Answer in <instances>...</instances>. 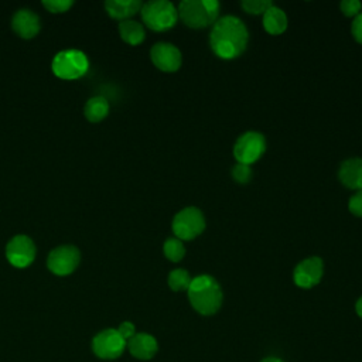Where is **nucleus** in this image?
Wrapping results in <instances>:
<instances>
[{"label": "nucleus", "instance_id": "2eb2a0df", "mask_svg": "<svg viewBox=\"0 0 362 362\" xmlns=\"http://www.w3.org/2000/svg\"><path fill=\"white\" fill-rule=\"evenodd\" d=\"M338 178L349 189H362V158L351 157L344 160L338 170Z\"/></svg>", "mask_w": 362, "mask_h": 362}, {"label": "nucleus", "instance_id": "4be33fe9", "mask_svg": "<svg viewBox=\"0 0 362 362\" xmlns=\"http://www.w3.org/2000/svg\"><path fill=\"white\" fill-rule=\"evenodd\" d=\"M273 6L272 0H243L240 1V7L249 14H264L267 8Z\"/></svg>", "mask_w": 362, "mask_h": 362}, {"label": "nucleus", "instance_id": "aec40b11", "mask_svg": "<svg viewBox=\"0 0 362 362\" xmlns=\"http://www.w3.org/2000/svg\"><path fill=\"white\" fill-rule=\"evenodd\" d=\"M191 280H192V277L188 273V270L181 269V267L173 269L167 279L168 286L173 291H187L191 284Z\"/></svg>", "mask_w": 362, "mask_h": 362}, {"label": "nucleus", "instance_id": "f257e3e1", "mask_svg": "<svg viewBox=\"0 0 362 362\" xmlns=\"http://www.w3.org/2000/svg\"><path fill=\"white\" fill-rule=\"evenodd\" d=\"M249 31L236 16L219 17L211 28L209 45L214 54L222 59L238 58L247 47Z\"/></svg>", "mask_w": 362, "mask_h": 362}, {"label": "nucleus", "instance_id": "f8f14e48", "mask_svg": "<svg viewBox=\"0 0 362 362\" xmlns=\"http://www.w3.org/2000/svg\"><path fill=\"white\" fill-rule=\"evenodd\" d=\"M324 274V263L318 256H310L301 260L293 270V280L301 288H311L320 283Z\"/></svg>", "mask_w": 362, "mask_h": 362}, {"label": "nucleus", "instance_id": "bb28decb", "mask_svg": "<svg viewBox=\"0 0 362 362\" xmlns=\"http://www.w3.org/2000/svg\"><path fill=\"white\" fill-rule=\"evenodd\" d=\"M351 34L355 38V41L362 44V11L354 17L351 24Z\"/></svg>", "mask_w": 362, "mask_h": 362}, {"label": "nucleus", "instance_id": "ddd939ff", "mask_svg": "<svg viewBox=\"0 0 362 362\" xmlns=\"http://www.w3.org/2000/svg\"><path fill=\"white\" fill-rule=\"evenodd\" d=\"M11 27L18 37L24 40L34 38L40 31V17L28 8H20L11 18Z\"/></svg>", "mask_w": 362, "mask_h": 362}, {"label": "nucleus", "instance_id": "c756f323", "mask_svg": "<svg viewBox=\"0 0 362 362\" xmlns=\"http://www.w3.org/2000/svg\"><path fill=\"white\" fill-rule=\"evenodd\" d=\"M260 362H284L283 359L277 358V356H266L264 359H262Z\"/></svg>", "mask_w": 362, "mask_h": 362}, {"label": "nucleus", "instance_id": "a878e982", "mask_svg": "<svg viewBox=\"0 0 362 362\" xmlns=\"http://www.w3.org/2000/svg\"><path fill=\"white\" fill-rule=\"evenodd\" d=\"M348 209L354 215L362 216V189H358L355 194L351 195V198L348 201Z\"/></svg>", "mask_w": 362, "mask_h": 362}, {"label": "nucleus", "instance_id": "20e7f679", "mask_svg": "<svg viewBox=\"0 0 362 362\" xmlns=\"http://www.w3.org/2000/svg\"><path fill=\"white\" fill-rule=\"evenodd\" d=\"M143 23L153 31L173 28L178 20L177 7L168 0H151L141 6Z\"/></svg>", "mask_w": 362, "mask_h": 362}, {"label": "nucleus", "instance_id": "cd10ccee", "mask_svg": "<svg viewBox=\"0 0 362 362\" xmlns=\"http://www.w3.org/2000/svg\"><path fill=\"white\" fill-rule=\"evenodd\" d=\"M117 331H119V334L124 338V341L127 342L134 334H136V328H134V325L130 322V321H124V322H122L120 325H119V328H116Z\"/></svg>", "mask_w": 362, "mask_h": 362}, {"label": "nucleus", "instance_id": "423d86ee", "mask_svg": "<svg viewBox=\"0 0 362 362\" xmlns=\"http://www.w3.org/2000/svg\"><path fill=\"white\" fill-rule=\"evenodd\" d=\"M206 221L202 211L197 206H187L178 211L171 222L174 236L181 240H192L205 229Z\"/></svg>", "mask_w": 362, "mask_h": 362}, {"label": "nucleus", "instance_id": "9b49d317", "mask_svg": "<svg viewBox=\"0 0 362 362\" xmlns=\"http://www.w3.org/2000/svg\"><path fill=\"white\" fill-rule=\"evenodd\" d=\"M151 62L163 72H175L182 64V55L178 47L167 41L156 42L150 49Z\"/></svg>", "mask_w": 362, "mask_h": 362}, {"label": "nucleus", "instance_id": "4468645a", "mask_svg": "<svg viewBox=\"0 0 362 362\" xmlns=\"http://www.w3.org/2000/svg\"><path fill=\"white\" fill-rule=\"evenodd\" d=\"M126 346L129 348L130 354L141 361H147L151 359L157 349H158V344L157 339L147 334V332H136L127 342Z\"/></svg>", "mask_w": 362, "mask_h": 362}, {"label": "nucleus", "instance_id": "f3484780", "mask_svg": "<svg viewBox=\"0 0 362 362\" xmlns=\"http://www.w3.org/2000/svg\"><path fill=\"white\" fill-rule=\"evenodd\" d=\"M262 23H263V28L269 34L279 35V34L286 31V28L288 25V18H287V14L283 8L273 4L270 8H267L264 11Z\"/></svg>", "mask_w": 362, "mask_h": 362}, {"label": "nucleus", "instance_id": "1a4fd4ad", "mask_svg": "<svg viewBox=\"0 0 362 362\" xmlns=\"http://www.w3.org/2000/svg\"><path fill=\"white\" fill-rule=\"evenodd\" d=\"M126 348L124 338L115 328L98 332L92 339V349L102 359H116Z\"/></svg>", "mask_w": 362, "mask_h": 362}, {"label": "nucleus", "instance_id": "f03ea898", "mask_svg": "<svg viewBox=\"0 0 362 362\" xmlns=\"http://www.w3.org/2000/svg\"><path fill=\"white\" fill-rule=\"evenodd\" d=\"M187 294L192 308L202 315L215 314L221 308L223 300L219 283L209 274H199L194 277Z\"/></svg>", "mask_w": 362, "mask_h": 362}, {"label": "nucleus", "instance_id": "dca6fc26", "mask_svg": "<svg viewBox=\"0 0 362 362\" xmlns=\"http://www.w3.org/2000/svg\"><path fill=\"white\" fill-rule=\"evenodd\" d=\"M143 3L140 0H107L105 1V8L112 18L129 20L136 13L141 10Z\"/></svg>", "mask_w": 362, "mask_h": 362}, {"label": "nucleus", "instance_id": "6ab92c4d", "mask_svg": "<svg viewBox=\"0 0 362 362\" xmlns=\"http://www.w3.org/2000/svg\"><path fill=\"white\" fill-rule=\"evenodd\" d=\"M83 113H85V117L92 123H98V122L103 120L109 113L107 99L103 96L90 98L85 105Z\"/></svg>", "mask_w": 362, "mask_h": 362}, {"label": "nucleus", "instance_id": "c85d7f7f", "mask_svg": "<svg viewBox=\"0 0 362 362\" xmlns=\"http://www.w3.org/2000/svg\"><path fill=\"white\" fill-rule=\"evenodd\" d=\"M355 311H356V314L362 318V296L356 300V303H355Z\"/></svg>", "mask_w": 362, "mask_h": 362}, {"label": "nucleus", "instance_id": "7ed1b4c3", "mask_svg": "<svg viewBox=\"0 0 362 362\" xmlns=\"http://www.w3.org/2000/svg\"><path fill=\"white\" fill-rule=\"evenodd\" d=\"M178 18L191 28H205L219 18L216 0H182L178 7Z\"/></svg>", "mask_w": 362, "mask_h": 362}, {"label": "nucleus", "instance_id": "a211bd4d", "mask_svg": "<svg viewBox=\"0 0 362 362\" xmlns=\"http://www.w3.org/2000/svg\"><path fill=\"white\" fill-rule=\"evenodd\" d=\"M119 34L120 38L130 45H139L146 38V30L143 24L132 18L119 23Z\"/></svg>", "mask_w": 362, "mask_h": 362}, {"label": "nucleus", "instance_id": "0eeeda50", "mask_svg": "<svg viewBox=\"0 0 362 362\" xmlns=\"http://www.w3.org/2000/svg\"><path fill=\"white\" fill-rule=\"evenodd\" d=\"M266 151V139L260 132L247 130L242 133L233 144V157L236 163L250 165L256 163Z\"/></svg>", "mask_w": 362, "mask_h": 362}, {"label": "nucleus", "instance_id": "393cba45", "mask_svg": "<svg viewBox=\"0 0 362 362\" xmlns=\"http://www.w3.org/2000/svg\"><path fill=\"white\" fill-rule=\"evenodd\" d=\"M339 7L341 11L348 17H355L362 11V3L359 0H342Z\"/></svg>", "mask_w": 362, "mask_h": 362}, {"label": "nucleus", "instance_id": "b1692460", "mask_svg": "<svg viewBox=\"0 0 362 362\" xmlns=\"http://www.w3.org/2000/svg\"><path fill=\"white\" fill-rule=\"evenodd\" d=\"M72 0H44L42 6L49 13H65L72 7Z\"/></svg>", "mask_w": 362, "mask_h": 362}, {"label": "nucleus", "instance_id": "5701e85b", "mask_svg": "<svg viewBox=\"0 0 362 362\" xmlns=\"http://www.w3.org/2000/svg\"><path fill=\"white\" fill-rule=\"evenodd\" d=\"M233 180L239 184H246L250 181L252 178V168L250 165H246V164H240V163H236L233 167H232V171H230Z\"/></svg>", "mask_w": 362, "mask_h": 362}, {"label": "nucleus", "instance_id": "412c9836", "mask_svg": "<svg viewBox=\"0 0 362 362\" xmlns=\"http://www.w3.org/2000/svg\"><path fill=\"white\" fill-rule=\"evenodd\" d=\"M163 252L168 260L180 262L185 256V246L181 239L171 236V238L165 239V242L163 245Z\"/></svg>", "mask_w": 362, "mask_h": 362}, {"label": "nucleus", "instance_id": "9d476101", "mask_svg": "<svg viewBox=\"0 0 362 362\" xmlns=\"http://www.w3.org/2000/svg\"><path fill=\"white\" fill-rule=\"evenodd\" d=\"M6 257L14 267H27L35 257V245L27 235H16L6 246Z\"/></svg>", "mask_w": 362, "mask_h": 362}, {"label": "nucleus", "instance_id": "6e6552de", "mask_svg": "<svg viewBox=\"0 0 362 362\" xmlns=\"http://www.w3.org/2000/svg\"><path fill=\"white\" fill-rule=\"evenodd\" d=\"M79 262V249L72 245H62L49 252L47 257V267L57 276H68L78 267Z\"/></svg>", "mask_w": 362, "mask_h": 362}, {"label": "nucleus", "instance_id": "39448f33", "mask_svg": "<svg viewBox=\"0 0 362 362\" xmlns=\"http://www.w3.org/2000/svg\"><path fill=\"white\" fill-rule=\"evenodd\" d=\"M52 72L59 79H78L88 72V57L79 49H64L55 54L52 64Z\"/></svg>", "mask_w": 362, "mask_h": 362}]
</instances>
